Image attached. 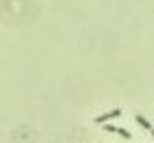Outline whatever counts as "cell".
<instances>
[{"instance_id": "1", "label": "cell", "mask_w": 154, "mask_h": 143, "mask_svg": "<svg viewBox=\"0 0 154 143\" xmlns=\"http://www.w3.org/2000/svg\"><path fill=\"white\" fill-rule=\"evenodd\" d=\"M115 117H122V108H115V110H110V113H103V115H96V124H105L110 120H115Z\"/></svg>"}, {"instance_id": "4", "label": "cell", "mask_w": 154, "mask_h": 143, "mask_svg": "<svg viewBox=\"0 0 154 143\" xmlns=\"http://www.w3.org/2000/svg\"><path fill=\"white\" fill-rule=\"evenodd\" d=\"M149 134H152V136H154V129H152V132H149Z\"/></svg>"}, {"instance_id": "2", "label": "cell", "mask_w": 154, "mask_h": 143, "mask_svg": "<svg viewBox=\"0 0 154 143\" xmlns=\"http://www.w3.org/2000/svg\"><path fill=\"white\" fill-rule=\"evenodd\" d=\"M105 132L117 134V136H122L124 141H131V138H133V134L128 132V129H124V127H112V124H105Z\"/></svg>"}, {"instance_id": "3", "label": "cell", "mask_w": 154, "mask_h": 143, "mask_svg": "<svg viewBox=\"0 0 154 143\" xmlns=\"http://www.w3.org/2000/svg\"><path fill=\"white\" fill-rule=\"evenodd\" d=\"M135 122L140 124L143 129H147V132H152V129H154L152 124H149V120H147V117H143V115H135Z\"/></svg>"}]
</instances>
